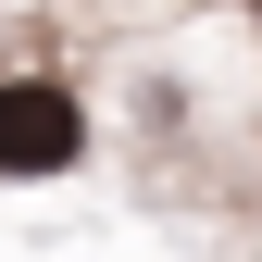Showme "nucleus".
<instances>
[{"label":"nucleus","mask_w":262,"mask_h":262,"mask_svg":"<svg viewBox=\"0 0 262 262\" xmlns=\"http://www.w3.org/2000/svg\"><path fill=\"white\" fill-rule=\"evenodd\" d=\"M75 150H88L75 88H50V75H0V175H62Z\"/></svg>","instance_id":"f257e3e1"}]
</instances>
